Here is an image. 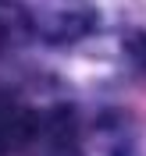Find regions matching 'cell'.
Returning a JSON list of instances; mask_svg holds the SVG:
<instances>
[{"mask_svg": "<svg viewBox=\"0 0 146 156\" xmlns=\"http://www.w3.org/2000/svg\"><path fill=\"white\" fill-rule=\"evenodd\" d=\"M36 135V114L0 92V156L18 153Z\"/></svg>", "mask_w": 146, "mask_h": 156, "instance_id": "6da1fadb", "label": "cell"}, {"mask_svg": "<svg viewBox=\"0 0 146 156\" xmlns=\"http://www.w3.org/2000/svg\"><path fill=\"white\" fill-rule=\"evenodd\" d=\"M50 149L57 156H78V135H75V114L61 107L50 117Z\"/></svg>", "mask_w": 146, "mask_h": 156, "instance_id": "7a4b0ae2", "label": "cell"}, {"mask_svg": "<svg viewBox=\"0 0 146 156\" xmlns=\"http://www.w3.org/2000/svg\"><path fill=\"white\" fill-rule=\"evenodd\" d=\"M4 39H7V29H4V18H0V43H4Z\"/></svg>", "mask_w": 146, "mask_h": 156, "instance_id": "3957f363", "label": "cell"}]
</instances>
